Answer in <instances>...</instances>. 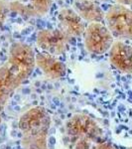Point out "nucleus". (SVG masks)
I'll use <instances>...</instances> for the list:
<instances>
[{
  "label": "nucleus",
  "instance_id": "5",
  "mask_svg": "<svg viewBox=\"0 0 132 149\" xmlns=\"http://www.w3.org/2000/svg\"><path fill=\"white\" fill-rule=\"evenodd\" d=\"M113 42L114 37L101 22L90 23L83 33L85 47L90 54L104 55L109 51Z\"/></svg>",
  "mask_w": 132,
  "mask_h": 149
},
{
  "label": "nucleus",
  "instance_id": "14",
  "mask_svg": "<svg viewBox=\"0 0 132 149\" xmlns=\"http://www.w3.org/2000/svg\"><path fill=\"white\" fill-rule=\"evenodd\" d=\"M93 149H115L113 146L106 142H99L93 146Z\"/></svg>",
  "mask_w": 132,
  "mask_h": 149
},
{
  "label": "nucleus",
  "instance_id": "1",
  "mask_svg": "<svg viewBox=\"0 0 132 149\" xmlns=\"http://www.w3.org/2000/svg\"><path fill=\"white\" fill-rule=\"evenodd\" d=\"M51 116L46 109L34 107L24 112L19 119L24 149H48Z\"/></svg>",
  "mask_w": 132,
  "mask_h": 149
},
{
  "label": "nucleus",
  "instance_id": "6",
  "mask_svg": "<svg viewBox=\"0 0 132 149\" xmlns=\"http://www.w3.org/2000/svg\"><path fill=\"white\" fill-rule=\"evenodd\" d=\"M69 37L60 29H42L37 34V46L42 52L59 56L66 52Z\"/></svg>",
  "mask_w": 132,
  "mask_h": 149
},
{
  "label": "nucleus",
  "instance_id": "16",
  "mask_svg": "<svg viewBox=\"0 0 132 149\" xmlns=\"http://www.w3.org/2000/svg\"><path fill=\"white\" fill-rule=\"evenodd\" d=\"M92 1H95V2H97V1H105V0H92Z\"/></svg>",
  "mask_w": 132,
  "mask_h": 149
},
{
  "label": "nucleus",
  "instance_id": "12",
  "mask_svg": "<svg viewBox=\"0 0 132 149\" xmlns=\"http://www.w3.org/2000/svg\"><path fill=\"white\" fill-rule=\"evenodd\" d=\"M29 5L25 10V15L41 17L46 15L52 6V0H28Z\"/></svg>",
  "mask_w": 132,
  "mask_h": 149
},
{
  "label": "nucleus",
  "instance_id": "15",
  "mask_svg": "<svg viewBox=\"0 0 132 149\" xmlns=\"http://www.w3.org/2000/svg\"><path fill=\"white\" fill-rule=\"evenodd\" d=\"M116 3L118 4H122V5H132V0H115Z\"/></svg>",
  "mask_w": 132,
  "mask_h": 149
},
{
  "label": "nucleus",
  "instance_id": "4",
  "mask_svg": "<svg viewBox=\"0 0 132 149\" xmlns=\"http://www.w3.org/2000/svg\"><path fill=\"white\" fill-rule=\"evenodd\" d=\"M106 27L118 40H132V9L122 4H114L104 17Z\"/></svg>",
  "mask_w": 132,
  "mask_h": 149
},
{
  "label": "nucleus",
  "instance_id": "11",
  "mask_svg": "<svg viewBox=\"0 0 132 149\" xmlns=\"http://www.w3.org/2000/svg\"><path fill=\"white\" fill-rule=\"evenodd\" d=\"M18 88L15 83L12 80L10 74L8 72L6 65L0 67V125L2 121V114L5 109L12 93Z\"/></svg>",
  "mask_w": 132,
  "mask_h": 149
},
{
  "label": "nucleus",
  "instance_id": "2",
  "mask_svg": "<svg viewBox=\"0 0 132 149\" xmlns=\"http://www.w3.org/2000/svg\"><path fill=\"white\" fill-rule=\"evenodd\" d=\"M66 133L74 149H90L100 142L102 129L90 116L76 113L67 121Z\"/></svg>",
  "mask_w": 132,
  "mask_h": 149
},
{
  "label": "nucleus",
  "instance_id": "7",
  "mask_svg": "<svg viewBox=\"0 0 132 149\" xmlns=\"http://www.w3.org/2000/svg\"><path fill=\"white\" fill-rule=\"evenodd\" d=\"M109 61L117 71L132 74V47L121 40L114 41L109 50Z\"/></svg>",
  "mask_w": 132,
  "mask_h": 149
},
{
  "label": "nucleus",
  "instance_id": "3",
  "mask_svg": "<svg viewBox=\"0 0 132 149\" xmlns=\"http://www.w3.org/2000/svg\"><path fill=\"white\" fill-rule=\"evenodd\" d=\"M36 53L33 48L22 42H15L10 46L7 62L8 72L15 85L20 86L35 69Z\"/></svg>",
  "mask_w": 132,
  "mask_h": 149
},
{
  "label": "nucleus",
  "instance_id": "10",
  "mask_svg": "<svg viewBox=\"0 0 132 149\" xmlns=\"http://www.w3.org/2000/svg\"><path fill=\"white\" fill-rule=\"evenodd\" d=\"M73 9L83 21L90 23L102 22L105 17L101 7L92 0H74Z\"/></svg>",
  "mask_w": 132,
  "mask_h": 149
},
{
  "label": "nucleus",
  "instance_id": "9",
  "mask_svg": "<svg viewBox=\"0 0 132 149\" xmlns=\"http://www.w3.org/2000/svg\"><path fill=\"white\" fill-rule=\"evenodd\" d=\"M36 66L39 68L47 78L51 80H59L67 73L66 65L57 59L56 56L40 52L35 56Z\"/></svg>",
  "mask_w": 132,
  "mask_h": 149
},
{
  "label": "nucleus",
  "instance_id": "8",
  "mask_svg": "<svg viewBox=\"0 0 132 149\" xmlns=\"http://www.w3.org/2000/svg\"><path fill=\"white\" fill-rule=\"evenodd\" d=\"M58 22L60 30L63 31L69 38L79 37L85 33V21L73 8H62L58 13Z\"/></svg>",
  "mask_w": 132,
  "mask_h": 149
},
{
  "label": "nucleus",
  "instance_id": "13",
  "mask_svg": "<svg viewBox=\"0 0 132 149\" xmlns=\"http://www.w3.org/2000/svg\"><path fill=\"white\" fill-rule=\"evenodd\" d=\"M9 10H10V3L7 0H0V28L5 23Z\"/></svg>",
  "mask_w": 132,
  "mask_h": 149
}]
</instances>
